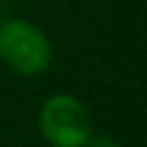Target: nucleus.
Listing matches in <instances>:
<instances>
[{
    "label": "nucleus",
    "instance_id": "7ed1b4c3",
    "mask_svg": "<svg viewBox=\"0 0 147 147\" xmlns=\"http://www.w3.org/2000/svg\"><path fill=\"white\" fill-rule=\"evenodd\" d=\"M85 147H119V142L115 138H110V136H96V138L92 136Z\"/></svg>",
    "mask_w": 147,
    "mask_h": 147
},
{
    "label": "nucleus",
    "instance_id": "f257e3e1",
    "mask_svg": "<svg viewBox=\"0 0 147 147\" xmlns=\"http://www.w3.org/2000/svg\"><path fill=\"white\" fill-rule=\"evenodd\" d=\"M0 60L18 76H39L53 62V46L41 28L11 18L0 25Z\"/></svg>",
    "mask_w": 147,
    "mask_h": 147
},
{
    "label": "nucleus",
    "instance_id": "f03ea898",
    "mask_svg": "<svg viewBox=\"0 0 147 147\" xmlns=\"http://www.w3.org/2000/svg\"><path fill=\"white\" fill-rule=\"evenodd\" d=\"M39 131L51 147H85L92 138V115L71 94H53L39 108Z\"/></svg>",
    "mask_w": 147,
    "mask_h": 147
}]
</instances>
